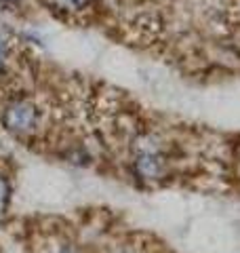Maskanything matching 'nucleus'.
<instances>
[{
    "label": "nucleus",
    "mask_w": 240,
    "mask_h": 253,
    "mask_svg": "<svg viewBox=\"0 0 240 253\" xmlns=\"http://www.w3.org/2000/svg\"><path fill=\"white\" fill-rule=\"evenodd\" d=\"M38 108L32 104L30 99H15L2 112V125L11 133L17 135H26V133L34 131L38 125Z\"/></svg>",
    "instance_id": "1"
},
{
    "label": "nucleus",
    "mask_w": 240,
    "mask_h": 253,
    "mask_svg": "<svg viewBox=\"0 0 240 253\" xmlns=\"http://www.w3.org/2000/svg\"><path fill=\"white\" fill-rule=\"evenodd\" d=\"M133 169L135 173L141 177V179H148V181H156L160 177H164L166 173V161L164 156L158 152L156 148H141L137 154H135V161H133Z\"/></svg>",
    "instance_id": "2"
},
{
    "label": "nucleus",
    "mask_w": 240,
    "mask_h": 253,
    "mask_svg": "<svg viewBox=\"0 0 240 253\" xmlns=\"http://www.w3.org/2000/svg\"><path fill=\"white\" fill-rule=\"evenodd\" d=\"M51 9L59 13H78L91 4V0H46Z\"/></svg>",
    "instance_id": "3"
},
{
    "label": "nucleus",
    "mask_w": 240,
    "mask_h": 253,
    "mask_svg": "<svg viewBox=\"0 0 240 253\" xmlns=\"http://www.w3.org/2000/svg\"><path fill=\"white\" fill-rule=\"evenodd\" d=\"M11 203V184L2 173H0V215H4Z\"/></svg>",
    "instance_id": "4"
},
{
    "label": "nucleus",
    "mask_w": 240,
    "mask_h": 253,
    "mask_svg": "<svg viewBox=\"0 0 240 253\" xmlns=\"http://www.w3.org/2000/svg\"><path fill=\"white\" fill-rule=\"evenodd\" d=\"M6 57H9V42H6V36L0 32V72L6 66Z\"/></svg>",
    "instance_id": "5"
},
{
    "label": "nucleus",
    "mask_w": 240,
    "mask_h": 253,
    "mask_svg": "<svg viewBox=\"0 0 240 253\" xmlns=\"http://www.w3.org/2000/svg\"><path fill=\"white\" fill-rule=\"evenodd\" d=\"M59 253H80V251H76L74 247H68V245H66V247H61V249H59Z\"/></svg>",
    "instance_id": "6"
}]
</instances>
